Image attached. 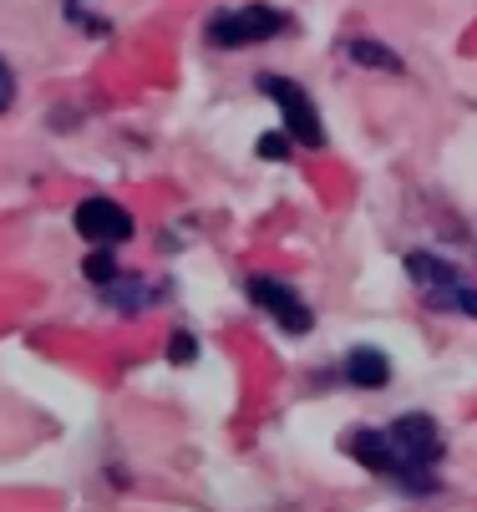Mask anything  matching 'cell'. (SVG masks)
<instances>
[{
	"label": "cell",
	"instance_id": "cell-1",
	"mask_svg": "<svg viewBox=\"0 0 477 512\" xmlns=\"http://www.w3.org/2000/svg\"><path fill=\"white\" fill-rule=\"evenodd\" d=\"M254 87L285 112V132L300 142V148H325V122H320V112H315V102H310V92L300 82L280 77V71H264Z\"/></svg>",
	"mask_w": 477,
	"mask_h": 512
},
{
	"label": "cell",
	"instance_id": "cell-2",
	"mask_svg": "<svg viewBox=\"0 0 477 512\" xmlns=\"http://www.w3.org/2000/svg\"><path fill=\"white\" fill-rule=\"evenodd\" d=\"M285 31H290V16H285V11H275V6H244V11L214 16L209 41L224 46V51H239V46H254V41H269V36H285Z\"/></svg>",
	"mask_w": 477,
	"mask_h": 512
},
{
	"label": "cell",
	"instance_id": "cell-3",
	"mask_svg": "<svg viewBox=\"0 0 477 512\" xmlns=\"http://www.w3.org/2000/svg\"><path fill=\"white\" fill-rule=\"evenodd\" d=\"M391 442H396V452L406 457V467H412L427 487H437L427 472L442 462V431H437V421L432 416H417V411H406V416H396L391 426Z\"/></svg>",
	"mask_w": 477,
	"mask_h": 512
},
{
	"label": "cell",
	"instance_id": "cell-4",
	"mask_svg": "<svg viewBox=\"0 0 477 512\" xmlns=\"http://www.w3.org/2000/svg\"><path fill=\"white\" fill-rule=\"evenodd\" d=\"M249 300L275 320L285 335H310L315 330V315H310V305L300 300V289L295 284H285V279H269V274H254L249 279Z\"/></svg>",
	"mask_w": 477,
	"mask_h": 512
},
{
	"label": "cell",
	"instance_id": "cell-5",
	"mask_svg": "<svg viewBox=\"0 0 477 512\" xmlns=\"http://www.w3.org/2000/svg\"><path fill=\"white\" fill-rule=\"evenodd\" d=\"M351 452H356V462H361V467H371V472H381V477L401 482L406 492H432L412 467H406V457H401V452H396V442H391V431H356V436H351Z\"/></svg>",
	"mask_w": 477,
	"mask_h": 512
},
{
	"label": "cell",
	"instance_id": "cell-6",
	"mask_svg": "<svg viewBox=\"0 0 477 512\" xmlns=\"http://www.w3.org/2000/svg\"><path fill=\"white\" fill-rule=\"evenodd\" d=\"M132 213L112 198H82L77 203V234L92 244V249H112V244H127L132 239Z\"/></svg>",
	"mask_w": 477,
	"mask_h": 512
},
{
	"label": "cell",
	"instance_id": "cell-7",
	"mask_svg": "<svg viewBox=\"0 0 477 512\" xmlns=\"http://www.w3.org/2000/svg\"><path fill=\"white\" fill-rule=\"evenodd\" d=\"M401 264H406V274H412L422 289H432V295H442V289H452V284L462 279L452 259H442V254H427V249H412V254H406Z\"/></svg>",
	"mask_w": 477,
	"mask_h": 512
},
{
	"label": "cell",
	"instance_id": "cell-8",
	"mask_svg": "<svg viewBox=\"0 0 477 512\" xmlns=\"http://www.w3.org/2000/svg\"><path fill=\"white\" fill-rule=\"evenodd\" d=\"M346 381L361 386V391H381V386L391 381V360H386L376 345H356V350L346 355Z\"/></svg>",
	"mask_w": 477,
	"mask_h": 512
},
{
	"label": "cell",
	"instance_id": "cell-9",
	"mask_svg": "<svg viewBox=\"0 0 477 512\" xmlns=\"http://www.w3.org/2000/svg\"><path fill=\"white\" fill-rule=\"evenodd\" d=\"M346 56H351L356 66H371V71H401V56H396L391 46H381V41H366V36L346 41Z\"/></svg>",
	"mask_w": 477,
	"mask_h": 512
},
{
	"label": "cell",
	"instance_id": "cell-10",
	"mask_svg": "<svg viewBox=\"0 0 477 512\" xmlns=\"http://www.w3.org/2000/svg\"><path fill=\"white\" fill-rule=\"evenodd\" d=\"M107 295H112V305H117V310H143V305H148V300H143V295H148V284L122 279V274H117V279L107 284Z\"/></svg>",
	"mask_w": 477,
	"mask_h": 512
},
{
	"label": "cell",
	"instance_id": "cell-11",
	"mask_svg": "<svg viewBox=\"0 0 477 512\" xmlns=\"http://www.w3.org/2000/svg\"><path fill=\"white\" fill-rule=\"evenodd\" d=\"M437 305H447V310H462V315H472V320H477V289L457 279L452 289H442V295H437Z\"/></svg>",
	"mask_w": 477,
	"mask_h": 512
},
{
	"label": "cell",
	"instance_id": "cell-12",
	"mask_svg": "<svg viewBox=\"0 0 477 512\" xmlns=\"http://www.w3.org/2000/svg\"><path fill=\"white\" fill-rule=\"evenodd\" d=\"M290 148H300L290 132H264V137H259V158H264V163H285Z\"/></svg>",
	"mask_w": 477,
	"mask_h": 512
},
{
	"label": "cell",
	"instance_id": "cell-13",
	"mask_svg": "<svg viewBox=\"0 0 477 512\" xmlns=\"http://www.w3.org/2000/svg\"><path fill=\"white\" fill-rule=\"evenodd\" d=\"M82 274H87L92 284H102V289H107V284L117 279V259H112L107 249H92V259L82 264Z\"/></svg>",
	"mask_w": 477,
	"mask_h": 512
},
{
	"label": "cell",
	"instance_id": "cell-14",
	"mask_svg": "<svg viewBox=\"0 0 477 512\" xmlns=\"http://www.w3.org/2000/svg\"><path fill=\"white\" fill-rule=\"evenodd\" d=\"M198 355V345H193V335H173V345H168V360H178V365H188Z\"/></svg>",
	"mask_w": 477,
	"mask_h": 512
},
{
	"label": "cell",
	"instance_id": "cell-15",
	"mask_svg": "<svg viewBox=\"0 0 477 512\" xmlns=\"http://www.w3.org/2000/svg\"><path fill=\"white\" fill-rule=\"evenodd\" d=\"M72 6H77V0H72Z\"/></svg>",
	"mask_w": 477,
	"mask_h": 512
}]
</instances>
